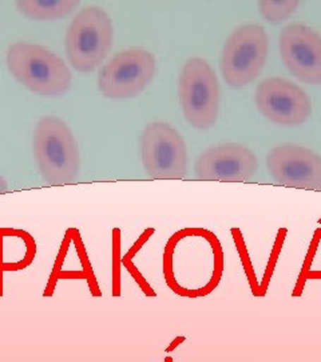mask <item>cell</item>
<instances>
[{"instance_id":"6da1fadb","label":"cell","mask_w":321,"mask_h":362,"mask_svg":"<svg viewBox=\"0 0 321 362\" xmlns=\"http://www.w3.org/2000/svg\"><path fill=\"white\" fill-rule=\"evenodd\" d=\"M6 64L20 85L42 95L63 94L73 83V74L63 59L40 45L15 43L7 52Z\"/></svg>"},{"instance_id":"7a4b0ae2","label":"cell","mask_w":321,"mask_h":362,"mask_svg":"<svg viewBox=\"0 0 321 362\" xmlns=\"http://www.w3.org/2000/svg\"><path fill=\"white\" fill-rule=\"evenodd\" d=\"M39 173L52 185L75 180L80 165L78 143L68 125L56 117H44L34 134Z\"/></svg>"},{"instance_id":"3957f363","label":"cell","mask_w":321,"mask_h":362,"mask_svg":"<svg viewBox=\"0 0 321 362\" xmlns=\"http://www.w3.org/2000/svg\"><path fill=\"white\" fill-rule=\"evenodd\" d=\"M114 27L110 15L99 7H87L71 22L66 50L70 64L79 73H90L110 52Z\"/></svg>"},{"instance_id":"277c9868","label":"cell","mask_w":321,"mask_h":362,"mask_svg":"<svg viewBox=\"0 0 321 362\" xmlns=\"http://www.w3.org/2000/svg\"><path fill=\"white\" fill-rule=\"evenodd\" d=\"M269 39L264 27H238L226 40L221 57V73L233 89H243L256 79L268 58Z\"/></svg>"},{"instance_id":"5b68a950","label":"cell","mask_w":321,"mask_h":362,"mask_svg":"<svg viewBox=\"0 0 321 362\" xmlns=\"http://www.w3.org/2000/svg\"><path fill=\"white\" fill-rule=\"evenodd\" d=\"M180 103L188 122L205 130L219 117V86L212 66L202 58L189 59L180 76Z\"/></svg>"},{"instance_id":"8992f818","label":"cell","mask_w":321,"mask_h":362,"mask_svg":"<svg viewBox=\"0 0 321 362\" xmlns=\"http://www.w3.org/2000/svg\"><path fill=\"white\" fill-rule=\"evenodd\" d=\"M142 164L153 179H183L188 152L180 133L166 122H153L141 137Z\"/></svg>"},{"instance_id":"52a82bcc","label":"cell","mask_w":321,"mask_h":362,"mask_svg":"<svg viewBox=\"0 0 321 362\" xmlns=\"http://www.w3.org/2000/svg\"><path fill=\"white\" fill-rule=\"evenodd\" d=\"M155 69L152 52L141 47H131L116 54L103 66L98 77V88L106 98H128L150 83Z\"/></svg>"},{"instance_id":"ba28073f","label":"cell","mask_w":321,"mask_h":362,"mask_svg":"<svg viewBox=\"0 0 321 362\" xmlns=\"http://www.w3.org/2000/svg\"><path fill=\"white\" fill-rule=\"evenodd\" d=\"M255 101L268 121L285 127L304 124L312 113V105L305 91L284 78L262 81L256 89Z\"/></svg>"},{"instance_id":"9c48e42d","label":"cell","mask_w":321,"mask_h":362,"mask_svg":"<svg viewBox=\"0 0 321 362\" xmlns=\"http://www.w3.org/2000/svg\"><path fill=\"white\" fill-rule=\"evenodd\" d=\"M273 180L280 185L321 191V157L308 148L283 144L267 157Z\"/></svg>"},{"instance_id":"30bf717a","label":"cell","mask_w":321,"mask_h":362,"mask_svg":"<svg viewBox=\"0 0 321 362\" xmlns=\"http://www.w3.org/2000/svg\"><path fill=\"white\" fill-rule=\"evenodd\" d=\"M257 157L241 144H219L207 149L195 163V176L200 180L238 182L256 173Z\"/></svg>"},{"instance_id":"8fae6325","label":"cell","mask_w":321,"mask_h":362,"mask_svg":"<svg viewBox=\"0 0 321 362\" xmlns=\"http://www.w3.org/2000/svg\"><path fill=\"white\" fill-rule=\"evenodd\" d=\"M284 65L308 85H321V37L310 27L291 25L280 37Z\"/></svg>"},{"instance_id":"7c38bea8","label":"cell","mask_w":321,"mask_h":362,"mask_svg":"<svg viewBox=\"0 0 321 362\" xmlns=\"http://www.w3.org/2000/svg\"><path fill=\"white\" fill-rule=\"evenodd\" d=\"M37 254V245L30 233L18 228H0V282L6 272L28 267Z\"/></svg>"},{"instance_id":"4fadbf2b","label":"cell","mask_w":321,"mask_h":362,"mask_svg":"<svg viewBox=\"0 0 321 362\" xmlns=\"http://www.w3.org/2000/svg\"><path fill=\"white\" fill-rule=\"evenodd\" d=\"M19 11L35 21H55L63 18L79 6L75 0H22L16 3Z\"/></svg>"},{"instance_id":"5bb4252c","label":"cell","mask_w":321,"mask_h":362,"mask_svg":"<svg viewBox=\"0 0 321 362\" xmlns=\"http://www.w3.org/2000/svg\"><path fill=\"white\" fill-rule=\"evenodd\" d=\"M298 7L296 0H264L260 3V13L269 23L277 25L286 21Z\"/></svg>"},{"instance_id":"9a60e30c","label":"cell","mask_w":321,"mask_h":362,"mask_svg":"<svg viewBox=\"0 0 321 362\" xmlns=\"http://www.w3.org/2000/svg\"><path fill=\"white\" fill-rule=\"evenodd\" d=\"M7 189H8L7 180H6L3 176H0V194H4Z\"/></svg>"}]
</instances>
